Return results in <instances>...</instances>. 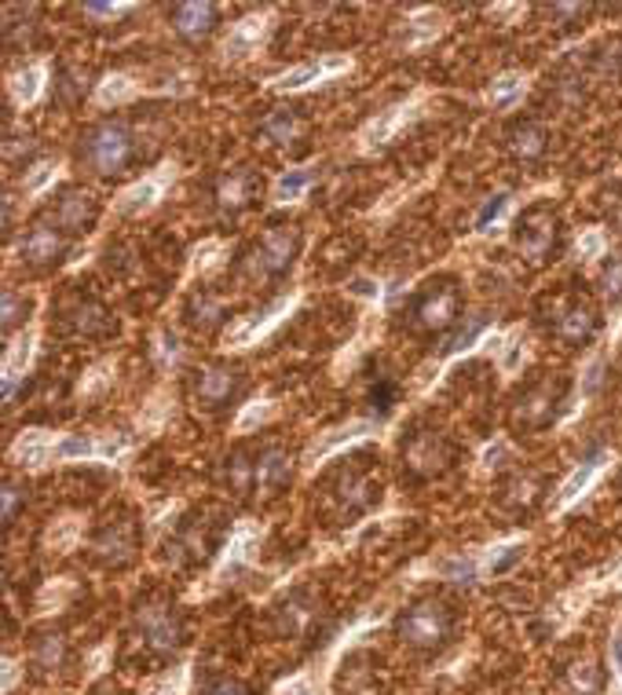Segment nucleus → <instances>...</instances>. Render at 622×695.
<instances>
[{
	"instance_id": "f257e3e1",
	"label": "nucleus",
	"mask_w": 622,
	"mask_h": 695,
	"mask_svg": "<svg viewBox=\"0 0 622 695\" xmlns=\"http://www.w3.org/2000/svg\"><path fill=\"white\" fill-rule=\"evenodd\" d=\"M458 616L447 600L439 597H421L410 608L399 611L396 619V637L414 651H444L450 637H455Z\"/></svg>"
},
{
	"instance_id": "f03ea898",
	"label": "nucleus",
	"mask_w": 622,
	"mask_h": 695,
	"mask_svg": "<svg viewBox=\"0 0 622 695\" xmlns=\"http://www.w3.org/2000/svg\"><path fill=\"white\" fill-rule=\"evenodd\" d=\"M133 637L147 656L169 659L184 644V616H179L173 600L147 597L133 611Z\"/></svg>"
},
{
	"instance_id": "7ed1b4c3",
	"label": "nucleus",
	"mask_w": 622,
	"mask_h": 695,
	"mask_svg": "<svg viewBox=\"0 0 622 695\" xmlns=\"http://www.w3.org/2000/svg\"><path fill=\"white\" fill-rule=\"evenodd\" d=\"M136 144L122 121H99L82 139V161L99 176H117L133 165Z\"/></svg>"
},
{
	"instance_id": "20e7f679",
	"label": "nucleus",
	"mask_w": 622,
	"mask_h": 695,
	"mask_svg": "<svg viewBox=\"0 0 622 695\" xmlns=\"http://www.w3.org/2000/svg\"><path fill=\"white\" fill-rule=\"evenodd\" d=\"M220 538H224V520H220V512L195 509L176 528V535L165 542V560H173L176 568L206 563L220 549Z\"/></svg>"
},
{
	"instance_id": "39448f33",
	"label": "nucleus",
	"mask_w": 622,
	"mask_h": 695,
	"mask_svg": "<svg viewBox=\"0 0 622 695\" xmlns=\"http://www.w3.org/2000/svg\"><path fill=\"white\" fill-rule=\"evenodd\" d=\"M297 253H300V231L294 224H275L253 246V253L242 260V271L249 278H278L294 268Z\"/></svg>"
},
{
	"instance_id": "423d86ee",
	"label": "nucleus",
	"mask_w": 622,
	"mask_h": 695,
	"mask_svg": "<svg viewBox=\"0 0 622 695\" xmlns=\"http://www.w3.org/2000/svg\"><path fill=\"white\" fill-rule=\"evenodd\" d=\"M370 458H374V455L345 458V466H340L334 483H329V491H334V498H337L340 517H359V512H366L370 506H377V501H381V487L374 483V476H370V466H366Z\"/></svg>"
},
{
	"instance_id": "0eeeda50",
	"label": "nucleus",
	"mask_w": 622,
	"mask_h": 695,
	"mask_svg": "<svg viewBox=\"0 0 622 695\" xmlns=\"http://www.w3.org/2000/svg\"><path fill=\"white\" fill-rule=\"evenodd\" d=\"M450 461H455V447L439 429H414L403 439V466L410 469V476L433 480L450 469Z\"/></svg>"
},
{
	"instance_id": "6e6552de",
	"label": "nucleus",
	"mask_w": 622,
	"mask_h": 695,
	"mask_svg": "<svg viewBox=\"0 0 622 695\" xmlns=\"http://www.w3.org/2000/svg\"><path fill=\"white\" fill-rule=\"evenodd\" d=\"M560 402H564V381H538V385H531L513 407L517 429L538 432L553 425L560 414Z\"/></svg>"
},
{
	"instance_id": "1a4fd4ad",
	"label": "nucleus",
	"mask_w": 622,
	"mask_h": 695,
	"mask_svg": "<svg viewBox=\"0 0 622 695\" xmlns=\"http://www.w3.org/2000/svg\"><path fill=\"white\" fill-rule=\"evenodd\" d=\"M139 553V528L136 520H110L92 535V557L103 568H128Z\"/></svg>"
},
{
	"instance_id": "9d476101",
	"label": "nucleus",
	"mask_w": 622,
	"mask_h": 695,
	"mask_svg": "<svg viewBox=\"0 0 622 695\" xmlns=\"http://www.w3.org/2000/svg\"><path fill=\"white\" fill-rule=\"evenodd\" d=\"M246 388V374L238 367H224V362H213V367H202L195 374V402L206 410H224L231 399H238Z\"/></svg>"
},
{
	"instance_id": "9b49d317",
	"label": "nucleus",
	"mask_w": 622,
	"mask_h": 695,
	"mask_svg": "<svg viewBox=\"0 0 622 695\" xmlns=\"http://www.w3.org/2000/svg\"><path fill=\"white\" fill-rule=\"evenodd\" d=\"M560 249V224L553 213L546 209H531V213L520 220V253H524L531 264H546Z\"/></svg>"
},
{
	"instance_id": "f8f14e48",
	"label": "nucleus",
	"mask_w": 622,
	"mask_h": 695,
	"mask_svg": "<svg viewBox=\"0 0 622 695\" xmlns=\"http://www.w3.org/2000/svg\"><path fill=\"white\" fill-rule=\"evenodd\" d=\"M59 326L70 330L74 337H107L114 330V319L92 297H66L59 305Z\"/></svg>"
},
{
	"instance_id": "ddd939ff",
	"label": "nucleus",
	"mask_w": 622,
	"mask_h": 695,
	"mask_svg": "<svg viewBox=\"0 0 622 695\" xmlns=\"http://www.w3.org/2000/svg\"><path fill=\"white\" fill-rule=\"evenodd\" d=\"M96 216H99L96 198L82 187L63 190V198L55 201V227L63 231V235H82V231L96 224Z\"/></svg>"
},
{
	"instance_id": "4468645a",
	"label": "nucleus",
	"mask_w": 622,
	"mask_h": 695,
	"mask_svg": "<svg viewBox=\"0 0 622 695\" xmlns=\"http://www.w3.org/2000/svg\"><path fill=\"white\" fill-rule=\"evenodd\" d=\"M597 330H600V315L589 300H571V305L560 308V315L553 319V334L564 340V345H586Z\"/></svg>"
},
{
	"instance_id": "2eb2a0df",
	"label": "nucleus",
	"mask_w": 622,
	"mask_h": 695,
	"mask_svg": "<svg viewBox=\"0 0 622 695\" xmlns=\"http://www.w3.org/2000/svg\"><path fill=\"white\" fill-rule=\"evenodd\" d=\"M66 257V235L59 227L37 224L23 241V260L29 268H55Z\"/></svg>"
},
{
	"instance_id": "dca6fc26",
	"label": "nucleus",
	"mask_w": 622,
	"mask_h": 695,
	"mask_svg": "<svg viewBox=\"0 0 622 695\" xmlns=\"http://www.w3.org/2000/svg\"><path fill=\"white\" fill-rule=\"evenodd\" d=\"M458 305H461V297H458V286H455V282H439L433 294L421 297V305H418V322H421L425 330H447L450 322L458 319Z\"/></svg>"
},
{
	"instance_id": "f3484780",
	"label": "nucleus",
	"mask_w": 622,
	"mask_h": 695,
	"mask_svg": "<svg viewBox=\"0 0 622 695\" xmlns=\"http://www.w3.org/2000/svg\"><path fill=\"white\" fill-rule=\"evenodd\" d=\"M257 198V173L253 169H231V173L216 184V206L224 213H242Z\"/></svg>"
},
{
	"instance_id": "a211bd4d",
	"label": "nucleus",
	"mask_w": 622,
	"mask_h": 695,
	"mask_svg": "<svg viewBox=\"0 0 622 695\" xmlns=\"http://www.w3.org/2000/svg\"><path fill=\"white\" fill-rule=\"evenodd\" d=\"M289 476H294V466H289V455L283 447H264L257 455V491L264 495H278L286 487Z\"/></svg>"
},
{
	"instance_id": "6ab92c4d",
	"label": "nucleus",
	"mask_w": 622,
	"mask_h": 695,
	"mask_svg": "<svg viewBox=\"0 0 622 695\" xmlns=\"http://www.w3.org/2000/svg\"><path fill=\"white\" fill-rule=\"evenodd\" d=\"M173 26L184 40H206L216 29V8L213 4H176Z\"/></svg>"
},
{
	"instance_id": "aec40b11",
	"label": "nucleus",
	"mask_w": 622,
	"mask_h": 695,
	"mask_svg": "<svg viewBox=\"0 0 622 695\" xmlns=\"http://www.w3.org/2000/svg\"><path fill=\"white\" fill-rule=\"evenodd\" d=\"M260 136L275 147H289L297 139H304V117L297 110H271V114L260 121Z\"/></svg>"
},
{
	"instance_id": "412c9836",
	"label": "nucleus",
	"mask_w": 622,
	"mask_h": 695,
	"mask_svg": "<svg viewBox=\"0 0 622 695\" xmlns=\"http://www.w3.org/2000/svg\"><path fill=\"white\" fill-rule=\"evenodd\" d=\"M546 147H549V133L538 121H517V125L509 128V150H513L520 161H538L546 154Z\"/></svg>"
},
{
	"instance_id": "4be33fe9",
	"label": "nucleus",
	"mask_w": 622,
	"mask_h": 695,
	"mask_svg": "<svg viewBox=\"0 0 622 695\" xmlns=\"http://www.w3.org/2000/svg\"><path fill=\"white\" fill-rule=\"evenodd\" d=\"M224 319H227L224 300H220L216 294H209V289H198V294L187 300V322H190L195 330H202V334H209V330H216Z\"/></svg>"
},
{
	"instance_id": "5701e85b",
	"label": "nucleus",
	"mask_w": 622,
	"mask_h": 695,
	"mask_svg": "<svg viewBox=\"0 0 622 695\" xmlns=\"http://www.w3.org/2000/svg\"><path fill=\"white\" fill-rule=\"evenodd\" d=\"M224 487L238 498L257 491V458H249L246 450H235V455L224 461Z\"/></svg>"
},
{
	"instance_id": "b1692460",
	"label": "nucleus",
	"mask_w": 622,
	"mask_h": 695,
	"mask_svg": "<svg viewBox=\"0 0 622 695\" xmlns=\"http://www.w3.org/2000/svg\"><path fill=\"white\" fill-rule=\"evenodd\" d=\"M66 662V637L59 630H45L34 637V667L41 673H52Z\"/></svg>"
},
{
	"instance_id": "393cba45",
	"label": "nucleus",
	"mask_w": 622,
	"mask_h": 695,
	"mask_svg": "<svg viewBox=\"0 0 622 695\" xmlns=\"http://www.w3.org/2000/svg\"><path fill=\"white\" fill-rule=\"evenodd\" d=\"M564 692L568 695H600L605 692V673H600L597 662L582 659L564 673Z\"/></svg>"
},
{
	"instance_id": "a878e982",
	"label": "nucleus",
	"mask_w": 622,
	"mask_h": 695,
	"mask_svg": "<svg viewBox=\"0 0 622 695\" xmlns=\"http://www.w3.org/2000/svg\"><path fill=\"white\" fill-rule=\"evenodd\" d=\"M538 498H542V476H535V472H520V476H513L506 483V501H509V506L531 509Z\"/></svg>"
},
{
	"instance_id": "bb28decb",
	"label": "nucleus",
	"mask_w": 622,
	"mask_h": 695,
	"mask_svg": "<svg viewBox=\"0 0 622 695\" xmlns=\"http://www.w3.org/2000/svg\"><path fill=\"white\" fill-rule=\"evenodd\" d=\"M308 619H311V608L304 604V593H294V597L278 604V630L283 633H300L308 626Z\"/></svg>"
},
{
	"instance_id": "cd10ccee",
	"label": "nucleus",
	"mask_w": 622,
	"mask_h": 695,
	"mask_svg": "<svg viewBox=\"0 0 622 695\" xmlns=\"http://www.w3.org/2000/svg\"><path fill=\"white\" fill-rule=\"evenodd\" d=\"M605 466V455H589L586 461H582V466L571 472L568 476V483H564V491H560V501H571V498H579L582 491L589 487V480H594V472Z\"/></svg>"
},
{
	"instance_id": "c85d7f7f",
	"label": "nucleus",
	"mask_w": 622,
	"mask_h": 695,
	"mask_svg": "<svg viewBox=\"0 0 622 695\" xmlns=\"http://www.w3.org/2000/svg\"><path fill=\"white\" fill-rule=\"evenodd\" d=\"M374 429L370 425V421H352V425H345V429H337V432H329V436L319 443L315 450H311V458H323V455H329V450L334 447H340V443H352V439H359V436H366V432Z\"/></svg>"
},
{
	"instance_id": "c756f323",
	"label": "nucleus",
	"mask_w": 622,
	"mask_h": 695,
	"mask_svg": "<svg viewBox=\"0 0 622 695\" xmlns=\"http://www.w3.org/2000/svg\"><path fill=\"white\" fill-rule=\"evenodd\" d=\"M484 330H487V315H469V322H465V326H458L455 334L447 337L444 351H447V356H455V351L469 348V345H473V340H476L480 334H484Z\"/></svg>"
},
{
	"instance_id": "7c9ffc66",
	"label": "nucleus",
	"mask_w": 622,
	"mask_h": 695,
	"mask_svg": "<svg viewBox=\"0 0 622 695\" xmlns=\"http://www.w3.org/2000/svg\"><path fill=\"white\" fill-rule=\"evenodd\" d=\"M600 294L608 305H622V257H611L600 271Z\"/></svg>"
},
{
	"instance_id": "2f4dec72",
	"label": "nucleus",
	"mask_w": 622,
	"mask_h": 695,
	"mask_svg": "<svg viewBox=\"0 0 622 695\" xmlns=\"http://www.w3.org/2000/svg\"><path fill=\"white\" fill-rule=\"evenodd\" d=\"M340 66V59H334V63H308V66H300V70H294V74H286L283 80H278V88H283V92H294V88H304L308 80H315V77H323V70H337Z\"/></svg>"
},
{
	"instance_id": "473e14b6",
	"label": "nucleus",
	"mask_w": 622,
	"mask_h": 695,
	"mask_svg": "<svg viewBox=\"0 0 622 695\" xmlns=\"http://www.w3.org/2000/svg\"><path fill=\"white\" fill-rule=\"evenodd\" d=\"M286 308V300H278V305H271V308H264V311H257V315L253 319H249L246 322V326L242 330H238V334L235 337H231V345H246V340H253L257 334H260V330H264L268 326V322L271 319H275L278 315V311H283Z\"/></svg>"
},
{
	"instance_id": "72a5a7b5",
	"label": "nucleus",
	"mask_w": 622,
	"mask_h": 695,
	"mask_svg": "<svg viewBox=\"0 0 622 695\" xmlns=\"http://www.w3.org/2000/svg\"><path fill=\"white\" fill-rule=\"evenodd\" d=\"M257 37H260V18H246V23L238 26L235 34H231V40H227V55H246L249 48L257 45Z\"/></svg>"
},
{
	"instance_id": "f704fd0d",
	"label": "nucleus",
	"mask_w": 622,
	"mask_h": 695,
	"mask_svg": "<svg viewBox=\"0 0 622 695\" xmlns=\"http://www.w3.org/2000/svg\"><path fill=\"white\" fill-rule=\"evenodd\" d=\"M195 695H253V692L235 678H206L202 684H198Z\"/></svg>"
},
{
	"instance_id": "c9c22d12",
	"label": "nucleus",
	"mask_w": 622,
	"mask_h": 695,
	"mask_svg": "<svg viewBox=\"0 0 622 695\" xmlns=\"http://www.w3.org/2000/svg\"><path fill=\"white\" fill-rule=\"evenodd\" d=\"M154 195H158V184H154V179H147V184H136V187L125 195L122 209H125V213H139V209H147L150 201H154Z\"/></svg>"
},
{
	"instance_id": "e433bc0d",
	"label": "nucleus",
	"mask_w": 622,
	"mask_h": 695,
	"mask_svg": "<svg viewBox=\"0 0 622 695\" xmlns=\"http://www.w3.org/2000/svg\"><path fill=\"white\" fill-rule=\"evenodd\" d=\"M26 311H29V300L8 289V294H4V334H12L18 322L26 319Z\"/></svg>"
},
{
	"instance_id": "4c0bfd02",
	"label": "nucleus",
	"mask_w": 622,
	"mask_h": 695,
	"mask_svg": "<svg viewBox=\"0 0 622 695\" xmlns=\"http://www.w3.org/2000/svg\"><path fill=\"white\" fill-rule=\"evenodd\" d=\"M308 187V173H300V169H294V173H286L283 179L275 184V198L278 201H294L300 198V190Z\"/></svg>"
},
{
	"instance_id": "58836bf2",
	"label": "nucleus",
	"mask_w": 622,
	"mask_h": 695,
	"mask_svg": "<svg viewBox=\"0 0 622 695\" xmlns=\"http://www.w3.org/2000/svg\"><path fill=\"white\" fill-rule=\"evenodd\" d=\"M0 498H4V528H12L15 517H18V506H23V498H26V491L18 487L15 480H8L4 491H0Z\"/></svg>"
},
{
	"instance_id": "ea45409f",
	"label": "nucleus",
	"mask_w": 622,
	"mask_h": 695,
	"mask_svg": "<svg viewBox=\"0 0 622 695\" xmlns=\"http://www.w3.org/2000/svg\"><path fill=\"white\" fill-rule=\"evenodd\" d=\"M99 450V443H92L88 436H70V439H63L55 447V455H63V458H88V455H96Z\"/></svg>"
},
{
	"instance_id": "a19ab883",
	"label": "nucleus",
	"mask_w": 622,
	"mask_h": 695,
	"mask_svg": "<svg viewBox=\"0 0 622 695\" xmlns=\"http://www.w3.org/2000/svg\"><path fill=\"white\" fill-rule=\"evenodd\" d=\"M37 88H41V70L37 66H29L15 77V96L23 99V103H29V99L37 96Z\"/></svg>"
},
{
	"instance_id": "79ce46f5",
	"label": "nucleus",
	"mask_w": 622,
	"mask_h": 695,
	"mask_svg": "<svg viewBox=\"0 0 622 695\" xmlns=\"http://www.w3.org/2000/svg\"><path fill=\"white\" fill-rule=\"evenodd\" d=\"M29 345H34V340H29V334H23L12 345V351H8V362H4V374L8 377H15V370L18 367H26V359H29Z\"/></svg>"
},
{
	"instance_id": "37998d69",
	"label": "nucleus",
	"mask_w": 622,
	"mask_h": 695,
	"mask_svg": "<svg viewBox=\"0 0 622 695\" xmlns=\"http://www.w3.org/2000/svg\"><path fill=\"white\" fill-rule=\"evenodd\" d=\"M520 557H524V546H501V553L490 557V575H506Z\"/></svg>"
},
{
	"instance_id": "c03bdc74",
	"label": "nucleus",
	"mask_w": 622,
	"mask_h": 695,
	"mask_svg": "<svg viewBox=\"0 0 622 695\" xmlns=\"http://www.w3.org/2000/svg\"><path fill=\"white\" fill-rule=\"evenodd\" d=\"M128 96V80L125 77H107L103 88H99V103H122V99Z\"/></svg>"
},
{
	"instance_id": "a18cd8bd",
	"label": "nucleus",
	"mask_w": 622,
	"mask_h": 695,
	"mask_svg": "<svg viewBox=\"0 0 622 695\" xmlns=\"http://www.w3.org/2000/svg\"><path fill=\"white\" fill-rule=\"evenodd\" d=\"M370 402H374L381 414H388V410H393V402H396V385H393V381L381 377V385L370 388Z\"/></svg>"
},
{
	"instance_id": "49530a36",
	"label": "nucleus",
	"mask_w": 622,
	"mask_h": 695,
	"mask_svg": "<svg viewBox=\"0 0 622 695\" xmlns=\"http://www.w3.org/2000/svg\"><path fill=\"white\" fill-rule=\"evenodd\" d=\"M520 74H506V77H498L495 80V88H490V99H495V103H506V99H513V92L520 88Z\"/></svg>"
},
{
	"instance_id": "de8ad7c7",
	"label": "nucleus",
	"mask_w": 622,
	"mask_h": 695,
	"mask_svg": "<svg viewBox=\"0 0 622 695\" xmlns=\"http://www.w3.org/2000/svg\"><path fill=\"white\" fill-rule=\"evenodd\" d=\"M396 121H399V110H388L385 117L374 121V128H370V139H374V144L388 139V136H393V128H396Z\"/></svg>"
},
{
	"instance_id": "09e8293b",
	"label": "nucleus",
	"mask_w": 622,
	"mask_h": 695,
	"mask_svg": "<svg viewBox=\"0 0 622 695\" xmlns=\"http://www.w3.org/2000/svg\"><path fill=\"white\" fill-rule=\"evenodd\" d=\"M48 179H52V165H34V173H29L26 179H23V187H26V195H37V190H41Z\"/></svg>"
},
{
	"instance_id": "8fccbe9b",
	"label": "nucleus",
	"mask_w": 622,
	"mask_h": 695,
	"mask_svg": "<svg viewBox=\"0 0 622 695\" xmlns=\"http://www.w3.org/2000/svg\"><path fill=\"white\" fill-rule=\"evenodd\" d=\"M501 209H506V195H495V198H490L487 206H484V213L476 216V227H487L490 220H498V216H501Z\"/></svg>"
},
{
	"instance_id": "3c124183",
	"label": "nucleus",
	"mask_w": 622,
	"mask_h": 695,
	"mask_svg": "<svg viewBox=\"0 0 622 695\" xmlns=\"http://www.w3.org/2000/svg\"><path fill=\"white\" fill-rule=\"evenodd\" d=\"M45 450H48V443L41 436H34V439H23V447H18V455H23L26 461H41L45 458Z\"/></svg>"
},
{
	"instance_id": "603ef678",
	"label": "nucleus",
	"mask_w": 622,
	"mask_h": 695,
	"mask_svg": "<svg viewBox=\"0 0 622 695\" xmlns=\"http://www.w3.org/2000/svg\"><path fill=\"white\" fill-rule=\"evenodd\" d=\"M506 458H509V447H506V443H495V447L484 450V466H487V469L506 466Z\"/></svg>"
},
{
	"instance_id": "864d4df0",
	"label": "nucleus",
	"mask_w": 622,
	"mask_h": 695,
	"mask_svg": "<svg viewBox=\"0 0 622 695\" xmlns=\"http://www.w3.org/2000/svg\"><path fill=\"white\" fill-rule=\"evenodd\" d=\"M268 414H271L268 407H260V402H253V407L246 410V414H242V421H238V425H242V429H253V425H260V421H264Z\"/></svg>"
},
{
	"instance_id": "5fc2aeb1",
	"label": "nucleus",
	"mask_w": 622,
	"mask_h": 695,
	"mask_svg": "<svg viewBox=\"0 0 622 695\" xmlns=\"http://www.w3.org/2000/svg\"><path fill=\"white\" fill-rule=\"evenodd\" d=\"M611 667H615V673L622 678V626L611 633Z\"/></svg>"
},
{
	"instance_id": "6e6d98bb",
	"label": "nucleus",
	"mask_w": 622,
	"mask_h": 695,
	"mask_svg": "<svg viewBox=\"0 0 622 695\" xmlns=\"http://www.w3.org/2000/svg\"><path fill=\"white\" fill-rule=\"evenodd\" d=\"M520 348H524V345H520V337L509 340L506 356H501V367H506V370H517V362H520Z\"/></svg>"
},
{
	"instance_id": "4d7b16f0",
	"label": "nucleus",
	"mask_w": 622,
	"mask_h": 695,
	"mask_svg": "<svg viewBox=\"0 0 622 695\" xmlns=\"http://www.w3.org/2000/svg\"><path fill=\"white\" fill-rule=\"evenodd\" d=\"M158 351H162V359H176L179 356V340L173 334H162V345H158Z\"/></svg>"
},
{
	"instance_id": "13d9d810",
	"label": "nucleus",
	"mask_w": 622,
	"mask_h": 695,
	"mask_svg": "<svg viewBox=\"0 0 622 695\" xmlns=\"http://www.w3.org/2000/svg\"><path fill=\"white\" fill-rule=\"evenodd\" d=\"M600 246H605V241H600V235H597V231H589V235L582 238V257H594V253H600Z\"/></svg>"
},
{
	"instance_id": "bf43d9fd",
	"label": "nucleus",
	"mask_w": 622,
	"mask_h": 695,
	"mask_svg": "<svg viewBox=\"0 0 622 695\" xmlns=\"http://www.w3.org/2000/svg\"><path fill=\"white\" fill-rule=\"evenodd\" d=\"M356 294H363V297H374V294H377V289H374V286H370V282H366V278H359V282H356Z\"/></svg>"
},
{
	"instance_id": "052dcab7",
	"label": "nucleus",
	"mask_w": 622,
	"mask_h": 695,
	"mask_svg": "<svg viewBox=\"0 0 622 695\" xmlns=\"http://www.w3.org/2000/svg\"><path fill=\"white\" fill-rule=\"evenodd\" d=\"M99 695H125V692H122V688H103Z\"/></svg>"
},
{
	"instance_id": "680f3d73",
	"label": "nucleus",
	"mask_w": 622,
	"mask_h": 695,
	"mask_svg": "<svg viewBox=\"0 0 622 695\" xmlns=\"http://www.w3.org/2000/svg\"><path fill=\"white\" fill-rule=\"evenodd\" d=\"M289 695H319V692H311V688H297V692H289Z\"/></svg>"
}]
</instances>
